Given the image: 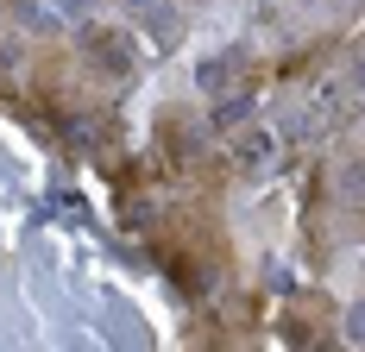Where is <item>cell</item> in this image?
Here are the masks:
<instances>
[{
	"mask_svg": "<svg viewBox=\"0 0 365 352\" xmlns=\"http://www.w3.org/2000/svg\"><path fill=\"white\" fill-rule=\"evenodd\" d=\"M88 57H95V63H108L113 76L133 70V51H126V38H120V32H88Z\"/></svg>",
	"mask_w": 365,
	"mask_h": 352,
	"instance_id": "1",
	"label": "cell"
},
{
	"mask_svg": "<svg viewBox=\"0 0 365 352\" xmlns=\"http://www.w3.org/2000/svg\"><path fill=\"white\" fill-rule=\"evenodd\" d=\"M240 57H233V51H227V57H208V63H202V88H208V95H227V88H233V82H240Z\"/></svg>",
	"mask_w": 365,
	"mask_h": 352,
	"instance_id": "2",
	"label": "cell"
},
{
	"mask_svg": "<svg viewBox=\"0 0 365 352\" xmlns=\"http://www.w3.org/2000/svg\"><path fill=\"white\" fill-rule=\"evenodd\" d=\"M126 6H145V0H126ZM151 6H158V0H151Z\"/></svg>",
	"mask_w": 365,
	"mask_h": 352,
	"instance_id": "3",
	"label": "cell"
}]
</instances>
